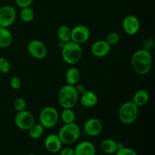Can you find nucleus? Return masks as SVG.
<instances>
[{
    "label": "nucleus",
    "instance_id": "2f4dec72",
    "mask_svg": "<svg viewBox=\"0 0 155 155\" xmlns=\"http://www.w3.org/2000/svg\"><path fill=\"white\" fill-rule=\"evenodd\" d=\"M75 88L76 89H77V92L79 93V95H81V94H83V92H85V91L86 90V87H85L82 84H79V83H77V84L75 85Z\"/></svg>",
    "mask_w": 155,
    "mask_h": 155
},
{
    "label": "nucleus",
    "instance_id": "c756f323",
    "mask_svg": "<svg viewBox=\"0 0 155 155\" xmlns=\"http://www.w3.org/2000/svg\"><path fill=\"white\" fill-rule=\"evenodd\" d=\"M15 2L18 7L23 8L30 7L33 4V0H15Z\"/></svg>",
    "mask_w": 155,
    "mask_h": 155
},
{
    "label": "nucleus",
    "instance_id": "2eb2a0df",
    "mask_svg": "<svg viewBox=\"0 0 155 155\" xmlns=\"http://www.w3.org/2000/svg\"><path fill=\"white\" fill-rule=\"evenodd\" d=\"M75 155H95L96 148L92 142L83 141L77 145L74 148Z\"/></svg>",
    "mask_w": 155,
    "mask_h": 155
},
{
    "label": "nucleus",
    "instance_id": "f3484780",
    "mask_svg": "<svg viewBox=\"0 0 155 155\" xmlns=\"http://www.w3.org/2000/svg\"><path fill=\"white\" fill-rule=\"evenodd\" d=\"M122 147H124L122 143L117 142L111 139H104L101 143V151L107 154H115L117 151Z\"/></svg>",
    "mask_w": 155,
    "mask_h": 155
},
{
    "label": "nucleus",
    "instance_id": "5701e85b",
    "mask_svg": "<svg viewBox=\"0 0 155 155\" xmlns=\"http://www.w3.org/2000/svg\"><path fill=\"white\" fill-rule=\"evenodd\" d=\"M20 18L25 23L31 22L35 18L34 11L31 7L23 8L20 12Z\"/></svg>",
    "mask_w": 155,
    "mask_h": 155
},
{
    "label": "nucleus",
    "instance_id": "4468645a",
    "mask_svg": "<svg viewBox=\"0 0 155 155\" xmlns=\"http://www.w3.org/2000/svg\"><path fill=\"white\" fill-rule=\"evenodd\" d=\"M63 143L61 141L60 138L56 134H50L45 138L44 145L48 152L51 154H56L60 151L62 148Z\"/></svg>",
    "mask_w": 155,
    "mask_h": 155
},
{
    "label": "nucleus",
    "instance_id": "f257e3e1",
    "mask_svg": "<svg viewBox=\"0 0 155 155\" xmlns=\"http://www.w3.org/2000/svg\"><path fill=\"white\" fill-rule=\"evenodd\" d=\"M152 55L148 49L141 48L133 53L131 64L133 70L139 75H145L152 68Z\"/></svg>",
    "mask_w": 155,
    "mask_h": 155
},
{
    "label": "nucleus",
    "instance_id": "393cba45",
    "mask_svg": "<svg viewBox=\"0 0 155 155\" xmlns=\"http://www.w3.org/2000/svg\"><path fill=\"white\" fill-rule=\"evenodd\" d=\"M14 109L16 110L17 112L22 111V110H26L27 107V102L25 100L22 98H15L13 103Z\"/></svg>",
    "mask_w": 155,
    "mask_h": 155
},
{
    "label": "nucleus",
    "instance_id": "a211bd4d",
    "mask_svg": "<svg viewBox=\"0 0 155 155\" xmlns=\"http://www.w3.org/2000/svg\"><path fill=\"white\" fill-rule=\"evenodd\" d=\"M80 71L78 68L75 67H71L65 74V80H66L67 84L71 85V86H75L77 83H79L80 79Z\"/></svg>",
    "mask_w": 155,
    "mask_h": 155
},
{
    "label": "nucleus",
    "instance_id": "9d476101",
    "mask_svg": "<svg viewBox=\"0 0 155 155\" xmlns=\"http://www.w3.org/2000/svg\"><path fill=\"white\" fill-rule=\"evenodd\" d=\"M27 50L32 57L38 60L45 58L48 53L46 45L39 39H33L30 41L27 45Z\"/></svg>",
    "mask_w": 155,
    "mask_h": 155
},
{
    "label": "nucleus",
    "instance_id": "1a4fd4ad",
    "mask_svg": "<svg viewBox=\"0 0 155 155\" xmlns=\"http://www.w3.org/2000/svg\"><path fill=\"white\" fill-rule=\"evenodd\" d=\"M16 9L11 5L0 7V27L8 28L16 21Z\"/></svg>",
    "mask_w": 155,
    "mask_h": 155
},
{
    "label": "nucleus",
    "instance_id": "6e6552de",
    "mask_svg": "<svg viewBox=\"0 0 155 155\" xmlns=\"http://www.w3.org/2000/svg\"><path fill=\"white\" fill-rule=\"evenodd\" d=\"M90 30L86 25L80 24L71 29V41L81 45L86 43L90 38Z\"/></svg>",
    "mask_w": 155,
    "mask_h": 155
},
{
    "label": "nucleus",
    "instance_id": "c85d7f7f",
    "mask_svg": "<svg viewBox=\"0 0 155 155\" xmlns=\"http://www.w3.org/2000/svg\"><path fill=\"white\" fill-rule=\"evenodd\" d=\"M10 86L13 89L18 90L21 87V80L17 77H12L10 80Z\"/></svg>",
    "mask_w": 155,
    "mask_h": 155
},
{
    "label": "nucleus",
    "instance_id": "b1692460",
    "mask_svg": "<svg viewBox=\"0 0 155 155\" xmlns=\"http://www.w3.org/2000/svg\"><path fill=\"white\" fill-rule=\"evenodd\" d=\"M44 128L40 124H34L27 131L30 137L33 139H38L42 136L44 133Z\"/></svg>",
    "mask_w": 155,
    "mask_h": 155
},
{
    "label": "nucleus",
    "instance_id": "f8f14e48",
    "mask_svg": "<svg viewBox=\"0 0 155 155\" xmlns=\"http://www.w3.org/2000/svg\"><path fill=\"white\" fill-rule=\"evenodd\" d=\"M83 129L88 136L95 137L101 134L103 130V125L100 120L92 117L89 118L85 122Z\"/></svg>",
    "mask_w": 155,
    "mask_h": 155
},
{
    "label": "nucleus",
    "instance_id": "412c9836",
    "mask_svg": "<svg viewBox=\"0 0 155 155\" xmlns=\"http://www.w3.org/2000/svg\"><path fill=\"white\" fill-rule=\"evenodd\" d=\"M57 36L61 42L64 43L70 42L71 37V29L67 25L60 26L57 30Z\"/></svg>",
    "mask_w": 155,
    "mask_h": 155
},
{
    "label": "nucleus",
    "instance_id": "0eeeda50",
    "mask_svg": "<svg viewBox=\"0 0 155 155\" xmlns=\"http://www.w3.org/2000/svg\"><path fill=\"white\" fill-rule=\"evenodd\" d=\"M15 124L18 129L26 131L35 124V117L28 110L17 112L15 117Z\"/></svg>",
    "mask_w": 155,
    "mask_h": 155
},
{
    "label": "nucleus",
    "instance_id": "9b49d317",
    "mask_svg": "<svg viewBox=\"0 0 155 155\" xmlns=\"http://www.w3.org/2000/svg\"><path fill=\"white\" fill-rule=\"evenodd\" d=\"M123 29L127 34L134 36L140 29V22L137 17L135 15H128L123 21Z\"/></svg>",
    "mask_w": 155,
    "mask_h": 155
},
{
    "label": "nucleus",
    "instance_id": "f03ea898",
    "mask_svg": "<svg viewBox=\"0 0 155 155\" xmlns=\"http://www.w3.org/2000/svg\"><path fill=\"white\" fill-rule=\"evenodd\" d=\"M80 95L75 86L66 84L58 92V102L63 108H74L77 104Z\"/></svg>",
    "mask_w": 155,
    "mask_h": 155
},
{
    "label": "nucleus",
    "instance_id": "ddd939ff",
    "mask_svg": "<svg viewBox=\"0 0 155 155\" xmlns=\"http://www.w3.org/2000/svg\"><path fill=\"white\" fill-rule=\"evenodd\" d=\"M111 51V45L106 40H98L91 46V52L97 58H104L108 55Z\"/></svg>",
    "mask_w": 155,
    "mask_h": 155
},
{
    "label": "nucleus",
    "instance_id": "dca6fc26",
    "mask_svg": "<svg viewBox=\"0 0 155 155\" xmlns=\"http://www.w3.org/2000/svg\"><path fill=\"white\" fill-rule=\"evenodd\" d=\"M79 98L82 105L87 108H90L96 105L98 101V98L96 94L90 90L85 91L83 94L80 95Z\"/></svg>",
    "mask_w": 155,
    "mask_h": 155
},
{
    "label": "nucleus",
    "instance_id": "7c9ffc66",
    "mask_svg": "<svg viewBox=\"0 0 155 155\" xmlns=\"http://www.w3.org/2000/svg\"><path fill=\"white\" fill-rule=\"evenodd\" d=\"M59 155H75L74 153V149L67 147V148H61L59 151Z\"/></svg>",
    "mask_w": 155,
    "mask_h": 155
},
{
    "label": "nucleus",
    "instance_id": "20e7f679",
    "mask_svg": "<svg viewBox=\"0 0 155 155\" xmlns=\"http://www.w3.org/2000/svg\"><path fill=\"white\" fill-rule=\"evenodd\" d=\"M139 116V107L133 101H127L120 107L118 117L120 121L125 125H130L137 120Z\"/></svg>",
    "mask_w": 155,
    "mask_h": 155
},
{
    "label": "nucleus",
    "instance_id": "aec40b11",
    "mask_svg": "<svg viewBox=\"0 0 155 155\" xmlns=\"http://www.w3.org/2000/svg\"><path fill=\"white\" fill-rule=\"evenodd\" d=\"M12 34L10 30L5 27H0V48H5L12 44Z\"/></svg>",
    "mask_w": 155,
    "mask_h": 155
},
{
    "label": "nucleus",
    "instance_id": "4be33fe9",
    "mask_svg": "<svg viewBox=\"0 0 155 155\" xmlns=\"http://www.w3.org/2000/svg\"><path fill=\"white\" fill-rule=\"evenodd\" d=\"M61 119L64 124L75 122L76 114L72 108H63L61 114Z\"/></svg>",
    "mask_w": 155,
    "mask_h": 155
},
{
    "label": "nucleus",
    "instance_id": "7ed1b4c3",
    "mask_svg": "<svg viewBox=\"0 0 155 155\" xmlns=\"http://www.w3.org/2000/svg\"><path fill=\"white\" fill-rule=\"evenodd\" d=\"M61 57L64 61L68 64L74 65L77 64L83 57L81 45L72 41L66 42L61 48Z\"/></svg>",
    "mask_w": 155,
    "mask_h": 155
},
{
    "label": "nucleus",
    "instance_id": "cd10ccee",
    "mask_svg": "<svg viewBox=\"0 0 155 155\" xmlns=\"http://www.w3.org/2000/svg\"><path fill=\"white\" fill-rule=\"evenodd\" d=\"M116 155H138L137 152L134 151L133 149L127 147H122V148H119L115 153Z\"/></svg>",
    "mask_w": 155,
    "mask_h": 155
},
{
    "label": "nucleus",
    "instance_id": "bb28decb",
    "mask_svg": "<svg viewBox=\"0 0 155 155\" xmlns=\"http://www.w3.org/2000/svg\"><path fill=\"white\" fill-rule=\"evenodd\" d=\"M106 41L107 42V43L110 44V45H114L116 44H117L120 41V36L116 32H111V33H109L107 36V39Z\"/></svg>",
    "mask_w": 155,
    "mask_h": 155
},
{
    "label": "nucleus",
    "instance_id": "423d86ee",
    "mask_svg": "<svg viewBox=\"0 0 155 155\" xmlns=\"http://www.w3.org/2000/svg\"><path fill=\"white\" fill-rule=\"evenodd\" d=\"M59 120V114L54 107L48 106L42 109L39 114L40 124L45 129H51L57 125Z\"/></svg>",
    "mask_w": 155,
    "mask_h": 155
},
{
    "label": "nucleus",
    "instance_id": "6ab92c4d",
    "mask_svg": "<svg viewBox=\"0 0 155 155\" xmlns=\"http://www.w3.org/2000/svg\"><path fill=\"white\" fill-rule=\"evenodd\" d=\"M150 98L149 93L145 89H139L133 95V102L138 107L145 105Z\"/></svg>",
    "mask_w": 155,
    "mask_h": 155
},
{
    "label": "nucleus",
    "instance_id": "a878e982",
    "mask_svg": "<svg viewBox=\"0 0 155 155\" xmlns=\"http://www.w3.org/2000/svg\"><path fill=\"white\" fill-rule=\"evenodd\" d=\"M10 70V62L4 57H0V73L2 74H8Z\"/></svg>",
    "mask_w": 155,
    "mask_h": 155
},
{
    "label": "nucleus",
    "instance_id": "473e14b6",
    "mask_svg": "<svg viewBox=\"0 0 155 155\" xmlns=\"http://www.w3.org/2000/svg\"><path fill=\"white\" fill-rule=\"evenodd\" d=\"M27 155H36V154H33V153H30V154H28Z\"/></svg>",
    "mask_w": 155,
    "mask_h": 155
},
{
    "label": "nucleus",
    "instance_id": "39448f33",
    "mask_svg": "<svg viewBox=\"0 0 155 155\" xmlns=\"http://www.w3.org/2000/svg\"><path fill=\"white\" fill-rule=\"evenodd\" d=\"M58 136L64 145H71L77 142L80 136V128L75 122L64 124L60 129Z\"/></svg>",
    "mask_w": 155,
    "mask_h": 155
}]
</instances>
